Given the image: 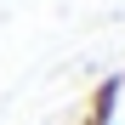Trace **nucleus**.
<instances>
[{"label": "nucleus", "instance_id": "f257e3e1", "mask_svg": "<svg viewBox=\"0 0 125 125\" xmlns=\"http://www.w3.org/2000/svg\"><path fill=\"white\" fill-rule=\"evenodd\" d=\"M119 97H125V74H108L102 85H91V102H85V119L80 125H114Z\"/></svg>", "mask_w": 125, "mask_h": 125}]
</instances>
